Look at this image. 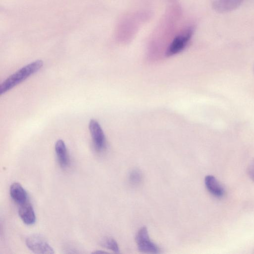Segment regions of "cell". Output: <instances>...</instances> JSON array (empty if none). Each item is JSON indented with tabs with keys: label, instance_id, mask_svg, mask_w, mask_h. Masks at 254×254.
<instances>
[{
	"label": "cell",
	"instance_id": "10",
	"mask_svg": "<svg viewBox=\"0 0 254 254\" xmlns=\"http://www.w3.org/2000/svg\"><path fill=\"white\" fill-rule=\"evenodd\" d=\"M9 193L12 199L19 205L27 201V193L22 186L18 183L11 185Z\"/></svg>",
	"mask_w": 254,
	"mask_h": 254
},
{
	"label": "cell",
	"instance_id": "4",
	"mask_svg": "<svg viewBox=\"0 0 254 254\" xmlns=\"http://www.w3.org/2000/svg\"><path fill=\"white\" fill-rule=\"evenodd\" d=\"M27 247L32 252L38 254H54L53 249L42 236L33 234L28 236L25 241Z\"/></svg>",
	"mask_w": 254,
	"mask_h": 254
},
{
	"label": "cell",
	"instance_id": "2",
	"mask_svg": "<svg viewBox=\"0 0 254 254\" xmlns=\"http://www.w3.org/2000/svg\"><path fill=\"white\" fill-rule=\"evenodd\" d=\"M193 32V28L189 27L175 37L166 50V57H171L182 52L191 38Z\"/></svg>",
	"mask_w": 254,
	"mask_h": 254
},
{
	"label": "cell",
	"instance_id": "1",
	"mask_svg": "<svg viewBox=\"0 0 254 254\" xmlns=\"http://www.w3.org/2000/svg\"><path fill=\"white\" fill-rule=\"evenodd\" d=\"M43 65V62L38 60L24 66L8 76L0 85V95L5 93L28 77L37 72Z\"/></svg>",
	"mask_w": 254,
	"mask_h": 254
},
{
	"label": "cell",
	"instance_id": "9",
	"mask_svg": "<svg viewBox=\"0 0 254 254\" xmlns=\"http://www.w3.org/2000/svg\"><path fill=\"white\" fill-rule=\"evenodd\" d=\"M55 150L60 165L62 168L66 167L69 164V157L64 142L58 140L55 145Z\"/></svg>",
	"mask_w": 254,
	"mask_h": 254
},
{
	"label": "cell",
	"instance_id": "12",
	"mask_svg": "<svg viewBox=\"0 0 254 254\" xmlns=\"http://www.w3.org/2000/svg\"><path fill=\"white\" fill-rule=\"evenodd\" d=\"M141 173L138 170H133L129 174V181L132 184L134 185H136L139 183L141 180Z\"/></svg>",
	"mask_w": 254,
	"mask_h": 254
},
{
	"label": "cell",
	"instance_id": "7",
	"mask_svg": "<svg viewBox=\"0 0 254 254\" xmlns=\"http://www.w3.org/2000/svg\"><path fill=\"white\" fill-rule=\"evenodd\" d=\"M19 217L27 225H31L36 221V216L32 205L28 201L19 205L18 209Z\"/></svg>",
	"mask_w": 254,
	"mask_h": 254
},
{
	"label": "cell",
	"instance_id": "8",
	"mask_svg": "<svg viewBox=\"0 0 254 254\" xmlns=\"http://www.w3.org/2000/svg\"><path fill=\"white\" fill-rule=\"evenodd\" d=\"M244 0H215L212 3L213 9L218 12H227L238 8Z\"/></svg>",
	"mask_w": 254,
	"mask_h": 254
},
{
	"label": "cell",
	"instance_id": "5",
	"mask_svg": "<svg viewBox=\"0 0 254 254\" xmlns=\"http://www.w3.org/2000/svg\"><path fill=\"white\" fill-rule=\"evenodd\" d=\"M89 130L94 146L98 151H103L106 147V138L103 130L99 123L94 119L90 120Z\"/></svg>",
	"mask_w": 254,
	"mask_h": 254
},
{
	"label": "cell",
	"instance_id": "3",
	"mask_svg": "<svg viewBox=\"0 0 254 254\" xmlns=\"http://www.w3.org/2000/svg\"><path fill=\"white\" fill-rule=\"evenodd\" d=\"M135 242L139 251L146 254H158L160 249L150 239L146 227H142L137 231Z\"/></svg>",
	"mask_w": 254,
	"mask_h": 254
},
{
	"label": "cell",
	"instance_id": "14",
	"mask_svg": "<svg viewBox=\"0 0 254 254\" xmlns=\"http://www.w3.org/2000/svg\"><path fill=\"white\" fill-rule=\"evenodd\" d=\"M93 253H106V252H103V251H96V252H94Z\"/></svg>",
	"mask_w": 254,
	"mask_h": 254
},
{
	"label": "cell",
	"instance_id": "6",
	"mask_svg": "<svg viewBox=\"0 0 254 254\" xmlns=\"http://www.w3.org/2000/svg\"><path fill=\"white\" fill-rule=\"evenodd\" d=\"M204 184L209 193L215 197L221 198L224 196L225 190L224 187L213 176H205Z\"/></svg>",
	"mask_w": 254,
	"mask_h": 254
},
{
	"label": "cell",
	"instance_id": "13",
	"mask_svg": "<svg viewBox=\"0 0 254 254\" xmlns=\"http://www.w3.org/2000/svg\"><path fill=\"white\" fill-rule=\"evenodd\" d=\"M247 173L250 178L254 182V160L249 163L247 168Z\"/></svg>",
	"mask_w": 254,
	"mask_h": 254
},
{
	"label": "cell",
	"instance_id": "11",
	"mask_svg": "<svg viewBox=\"0 0 254 254\" xmlns=\"http://www.w3.org/2000/svg\"><path fill=\"white\" fill-rule=\"evenodd\" d=\"M101 245L115 253H119L120 249L116 241L112 238H105L101 241Z\"/></svg>",
	"mask_w": 254,
	"mask_h": 254
}]
</instances>
